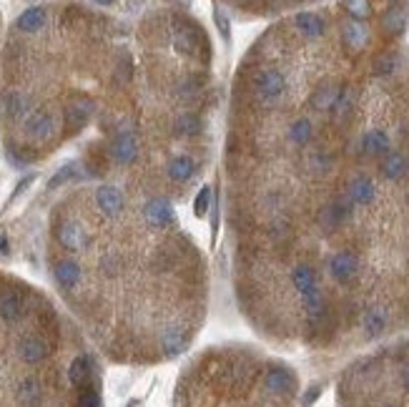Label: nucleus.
Wrapping results in <instances>:
<instances>
[{
	"mask_svg": "<svg viewBox=\"0 0 409 407\" xmlns=\"http://www.w3.org/2000/svg\"><path fill=\"white\" fill-rule=\"evenodd\" d=\"M319 289L331 355L409 335V94L329 236Z\"/></svg>",
	"mask_w": 409,
	"mask_h": 407,
	"instance_id": "obj_3",
	"label": "nucleus"
},
{
	"mask_svg": "<svg viewBox=\"0 0 409 407\" xmlns=\"http://www.w3.org/2000/svg\"><path fill=\"white\" fill-rule=\"evenodd\" d=\"M48 25V10L43 6H33V8H25L21 15H18V21H15V28L21 30V33H40V30Z\"/></svg>",
	"mask_w": 409,
	"mask_h": 407,
	"instance_id": "obj_7",
	"label": "nucleus"
},
{
	"mask_svg": "<svg viewBox=\"0 0 409 407\" xmlns=\"http://www.w3.org/2000/svg\"><path fill=\"white\" fill-rule=\"evenodd\" d=\"M0 407H103L98 352L40 289L0 274Z\"/></svg>",
	"mask_w": 409,
	"mask_h": 407,
	"instance_id": "obj_4",
	"label": "nucleus"
},
{
	"mask_svg": "<svg viewBox=\"0 0 409 407\" xmlns=\"http://www.w3.org/2000/svg\"><path fill=\"white\" fill-rule=\"evenodd\" d=\"M407 0L299 10L256 45L239 86L226 217L236 305L264 342L307 352L324 217L382 88L399 68Z\"/></svg>",
	"mask_w": 409,
	"mask_h": 407,
	"instance_id": "obj_1",
	"label": "nucleus"
},
{
	"mask_svg": "<svg viewBox=\"0 0 409 407\" xmlns=\"http://www.w3.org/2000/svg\"><path fill=\"white\" fill-rule=\"evenodd\" d=\"M51 279L98 355L154 367L186 355L211 299L209 259L171 199L101 182L53 209Z\"/></svg>",
	"mask_w": 409,
	"mask_h": 407,
	"instance_id": "obj_2",
	"label": "nucleus"
},
{
	"mask_svg": "<svg viewBox=\"0 0 409 407\" xmlns=\"http://www.w3.org/2000/svg\"><path fill=\"white\" fill-rule=\"evenodd\" d=\"M301 375L281 355L251 342H221L181 364L171 407H296Z\"/></svg>",
	"mask_w": 409,
	"mask_h": 407,
	"instance_id": "obj_5",
	"label": "nucleus"
},
{
	"mask_svg": "<svg viewBox=\"0 0 409 407\" xmlns=\"http://www.w3.org/2000/svg\"><path fill=\"white\" fill-rule=\"evenodd\" d=\"M314 407H409V335L354 352Z\"/></svg>",
	"mask_w": 409,
	"mask_h": 407,
	"instance_id": "obj_6",
	"label": "nucleus"
},
{
	"mask_svg": "<svg viewBox=\"0 0 409 407\" xmlns=\"http://www.w3.org/2000/svg\"><path fill=\"white\" fill-rule=\"evenodd\" d=\"M93 3H98V6H113L116 0H93Z\"/></svg>",
	"mask_w": 409,
	"mask_h": 407,
	"instance_id": "obj_8",
	"label": "nucleus"
}]
</instances>
